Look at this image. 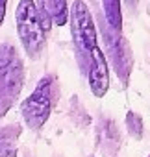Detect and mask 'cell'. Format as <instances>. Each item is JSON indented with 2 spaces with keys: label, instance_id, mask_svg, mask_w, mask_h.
<instances>
[{
  "label": "cell",
  "instance_id": "cell-1",
  "mask_svg": "<svg viewBox=\"0 0 150 157\" xmlns=\"http://www.w3.org/2000/svg\"><path fill=\"white\" fill-rule=\"evenodd\" d=\"M17 33L19 39L30 57H37L45 46V33L48 32V24L41 17V11L35 0H21L15 11Z\"/></svg>",
  "mask_w": 150,
  "mask_h": 157
},
{
  "label": "cell",
  "instance_id": "cell-2",
  "mask_svg": "<svg viewBox=\"0 0 150 157\" xmlns=\"http://www.w3.org/2000/svg\"><path fill=\"white\" fill-rule=\"evenodd\" d=\"M69 19H70L72 41L76 44V50L84 56L85 61H89V54L95 46H98V41H97V28H95L93 15L84 0H74L72 2Z\"/></svg>",
  "mask_w": 150,
  "mask_h": 157
},
{
  "label": "cell",
  "instance_id": "cell-3",
  "mask_svg": "<svg viewBox=\"0 0 150 157\" xmlns=\"http://www.w3.org/2000/svg\"><path fill=\"white\" fill-rule=\"evenodd\" d=\"M52 111V78H43L34 93L21 104V113L28 128L39 129L45 126Z\"/></svg>",
  "mask_w": 150,
  "mask_h": 157
},
{
  "label": "cell",
  "instance_id": "cell-4",
  "mask_svg": "<svg viewBox=\"0 0 150 157\" xmlns=\"http://www.w3.org/2000/svg\"><path fill=\"white\" fill-rule=\"evenodd\" d=\"M22 85V67L10 44L0 46V96L15 98Z\"/></svg>",
  "mask_w": 150,
  "mask_h": 157
},
{
  "label": "cell",
  "instance_id": "cell-5",
  "mask_svg": "<svg viewBox=\"0 0 150 157\" xmlns=\"http://www.w3.org/2000/svg\"><path fill=\"white\" fill-rule=\"evenodd\" d=\"M87 82L89 89L97 98L106 96L109 89V65L100 46H95L87 61Z\"/></svg>",
  "mask_w": 150,
  "mask_h": 157
},
{
  "label": "cell",
  "instance_id": "cell-6",
  "mask_svg": "<svg viewBox=\"0 0 150 157\" xmlns=\"http://www.w3.org/2000/svg\"><path fill=\"white\" fill-rule=\"evenodd\" d=\"M41 17L45 22L56 24V26H65L69 22V8H67V0H41Z\"/></svg>",
  "mask_w": 150,
  "mask_h": 157
},
{
  "label": "cell",
  "instance_id": "cell-7",
  "mask_svg": "<svg viewBox=\"0 0 150 157\" xmlns=\"http://www.w3.org/2000/svg\"><path fill=\"white\" fill-rule=\"evenodd\" d=\"M17 139H19V126L0 128V157L17 155Z\"/></svg>",
  "mask_w": 150,
  "mask_h": 157
},
{
  "label": "cell",
  "instance_id": "cell-8",
  "mask_svg": "<svg viewBox=\"0 0 150 157\" xmlns=\"http://www.w3.org/2000/svg\"><path fill=\"white\" fill-rule=\"evenodd\" d=\"M102 10L108 24L115 30H122V10H120V0H102Z\"/></svg>",
  "mask_w": 150,
  "mask_h": 157
},
{
  "label": "cell",
  "instance_id": "cell-9",
  "mask_svg": "<svg viewBox=\"0 0 150 157\" xmlns=\"http://www.w3.org/2000/svg\"><path fill=\"white\" fill-rule=\"evenodd\" d=\"M126 128L133 137L141 139V135H143V120H141V117L137 113H133V111L126 113Z\"/></svg>",
  "mask_w": 150,
  "mask_h": 157
},
{
  "label": "cell",
  "instance_id": "cell-10",
  "mask_svg": "<svg viewBox=\"0 0 150 157\" xmlns=\"http://www.w3.org/2000/svg\"><path fill=\"white\" fill-rule=\"evenodd\" d=\"M6 6H8V0H0V24H2L4 15H6Z\"/></svg>",
  "mask_w": 150,
  "mask_h": 157
}]
</instances>
